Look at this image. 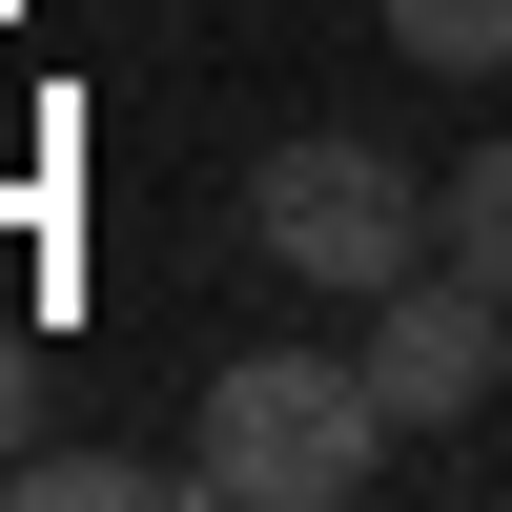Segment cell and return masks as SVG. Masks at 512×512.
<instances>
[{"mask_svg": "<svg viewBox=\"0 0 512 512\" xmlns=\"http://www.w3.org/2000/svg\"><path fill=\"white\" fill-rule=\"evenodd\" d=\"M431 246H451L472 287H512V123H492V144H472V164L431 185Z\"/></svg>", "mask_w": 512, "mask_h": 512, "instance_id": "cell-4", "label": "cell"}, {"mask_svg": "<svg viewBox=\"0 0 512 512\" xmlns=\"http://www.w3.org/2000/svg\"><path fill=\"white\" fill-rule=\"evenodd\" d=\"M0 492H21V512H144L185 472H144V451H0Z\"/></svg>", "mask_w": 512, "mask_h": 512, "instance_id": "cell-5", "label": "cell"}, {"mask_svg": "<svg viewBox=\"0 0 512 512\" xmlns=\"http://www.w3.org/2000/svg\"><path fill=\"white\" fill-rule=\"evenodd\" d=\"M21 410H41V369H21V328H0V451H21Z\"/></svg>", "mask_w": 512, "mask_h": 512, "instance_id": "cell-7", "label": "cell"}, {"mask_svg": "<svg viewBox=\"0 0 512 512\" xmlns=\"http://www.w3.org/2000/svg\"><path fill=\"white\" fill-rule=\"evenodd\" d=\"M349 369L390 390V431H472L492 369H512V287H472V267L431 246L410 287H369V349H349Z\"/></svg>", "mask_w": 512, "mask_h": 512, "instance_id": "cell-3", "label": "cell"}, {"mask_svg": "<svg viewBox=\"0 0 512 512\" xmlns=\"http://www.w3.org/2000/svg\"><path fill=\"white\" fill-rule=\"evenodd\" d=\"M246 246H267L287 287H349V308H369V287L431 267V185H410L390 144H349V123H308V144L246 164Z\"/></svg>", "mask_w": 512, "mask_h": 512, "instance_id": "cell-2", "label": "cell"}, {"mask_svg": "<svg viewBox=\"0 0 512 512\" xmlns=\"http://www.w3.org/2000/svg\"><path fill=\"white\" fill-rule=\"evenodd\" d=\"M390 41H410L431 82H492V62H512V0H390Z\"/></svg>", "mask_w": 512, "mask_h": 512, "instance_id": "cell-6", "label": "cell"}, {"mask_svg": "<svg viewBox=\"0 0 512 512\" xmlns=\"http://www.w3.org/2000/svg\"><path fill=\"white\" fill-rule=\"evenodd\" d=\"M369 472H390V390L349 349H226L205 369V431H185L205 512H349Z\"/></svg>", "mask_w": 512, "mask_h": 512, "instance_id": "cell-1", "label": "cell"}]
</instances>
